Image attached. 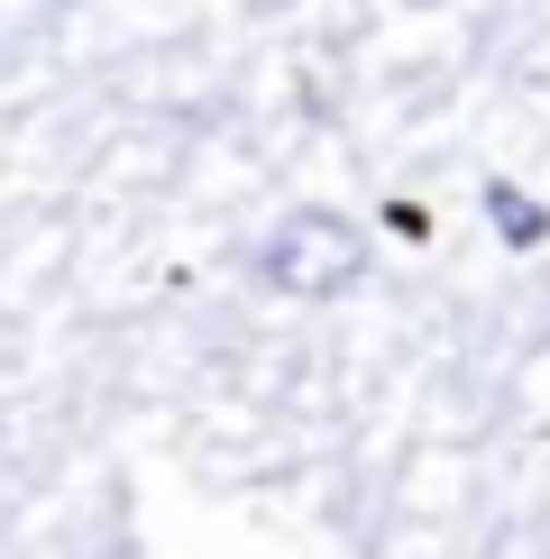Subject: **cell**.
<instances>
[{
  "label": "cell",
  "mask_w": 550,
  "mask_h": 559,
  "mask_svg": "<svg viewBox=\"0 0 550 559\" xmlns=\"http://www.w3.org/2000/svg\"><path fill=\"white\" fill-rule=\"evenodd\" d=\"M258 275L275 294H294V302H339L367 275V239L339 212H321V202H303V212H285L258 239Z\"/></svg>",
  "instance_id": "obj_1"
},
{
  "label": "cell",
  "mask_w": 550,
  "mask_h": 559,
  "mask_svg": "<svg viewBox=\"0 0 550 559\" xmlns=\"http://www.w3.org/2000/svg\"><path fill=\"white\" fill-rule=\"evenodd\" d=\"M487 221H495L514 248H541V239H550V212H541L533 193H514V183H495V193H487Z\"/></svg>",
  "instance_id": "obj_2"
},
{
  "label": "cell",
  "mask_w": 550,
  "mask_h": 559,
  "mask_svg": "<svg viewBox=\"0 0 550 559\" xmlns=\"http://www.w3.org/2000/svg\"><path fill=\"white\" fill-rule=\"evenodd\" d=\"M404 10H441V0H404Z\"/></svg>",
  "instance_id": "obj_3"
}]
</instances>
